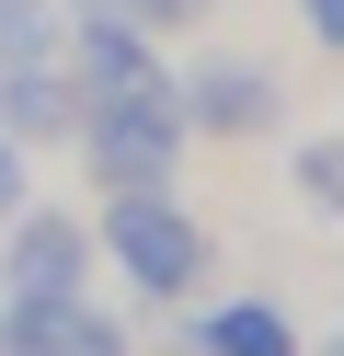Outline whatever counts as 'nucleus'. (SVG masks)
<instances>
[{
  "label": "nucleus",
  "instance_id": "nucleus-1",
  "mask_svg": "<svg viewBox=\"0 0 344 356\" xmlns=\"http://www.w3.org/2000/svg\"><path fill=\"white\" fill-rule=\"evenodd\" d=\"M92 241H104V276L138 310H183L218 276V230L183 207V184H138V195H92Z\"/></svg>",
  "mask_w": 344,
  "mask_h": 356
},
{
  "label": "nucleus",
  "instance_id": "nucleus-2",
  "mask_svg": "<svg viewBox=\"0 0 344 356\" xmlns=\"http://www.w3.org/2000/svg\"><path fill=\"white\" fill-rule=\"evenodd\" d=\"M69 149H81V184H92V195H138V184H183V149H195V127H183V92L161 81V92L81 104Z\"/></svg>",
  "mask_w": 344,
  "mask_h": 356
},
{
  "label": "nucleus",
  "instance_id": "nucleus-3",
  "mask_svg": "<svg viewBox=\"0 0 344 356\" xmlns=\"http://www.w3.org/2000/svg\"><path fill=\"white\" fill-rule=\"evenodd\" d=\"M172 92H183L195 149H264V138H287V70H275V58H252V47H206V58H183Z\"/></svg>",
  "mask_w": 344,
  "mask_h": 356
},
{
  "label": "nucleus",
  "instance_id": "nucleus-4",
  "mask_svg": "<svg viewBox=\"0 0 344 356\" xmlns=\"http://www.w3.org/2000/svg\"><path fill=\"white\" fill-rule=\"evenodd\" d=\"M0 356H138V322L104 287H0Z\"/></svg>",
  "mask_w": 344,
  "mask_h": 356
},
{
  "label": "nucleus",
  "instance_id": "nucleus-5",
  "mask_svg": "<svg viewBox=\"0 0 344 356\" xmlns=\"http://www.w3.org/2000/svg\"><path fill=\"white\" fill-rule=\"evenodd\" d=\"M0 287H104V241H92L81 195H23L0 230Z\"/></svg>",
  "mask_w": 344,
  "mask_h": 356
},
{
  "label": "nucleus",
  "instance_id": "nucleus-6",
  "mask_svg": "<svg viewBox=\"0 0 344 356\" xmlns=\"http://www.w3.org/2000/svg\"><path fill=\"white\" fill-rule=\"evenodd\" d=\"M172 356H310V333L264 287H206V299H183V345Z\"/></svg>",
  "mask_w": 344,
  "mask_h": 356
},
{
  "label": "nucleus",
  "instance_id": "nucleus-7",
  "mask_svg": "<svg viewBox=\"0 0 344 356\" xmlns=\"http://www.w3.org/2000/svg\"><path fill=\"white\" fill-rule=\"evenodd\" d=\"M69 127H81V81H69V58H46V70H12V81H0V138L46 149V138H69Z\"/></svg>",
  "mask_w": 344,
  "mask_h": 356
},
{
  "label": "nucleus",
  "instance_id": "nucleus-8",
  "mask_svg": "<svg viewBox=\"0 0 344 356\" xmlns=\"http://www.w3.org/2000/svg\"><path fill=\"white\" fill-rule=\"evenodd\" d=\"M287 207L310 230H344V127H287Z\"/></svg>",
  "mask_w": 344,
  "mask_h": 356
},
{
  "label": "nucleus",
  "instance_id": "nucleus-9",
  "mask_svg": "<svg viewBox=\"0 0 344 356\" xmlns=\"http://www.w3.org/2000/svg\"><path fill=\"white\" fill-rule=\"evenodd\" d=\"M69 58V0H0V81Z\"/></svg>",
  "mask_w": 344,
  "mask_h": 356
},
{
  "label": "nucleus",
  "instance_id": "nucleus-10",
  "mask_svg": "<svg viewBox=\"0 0 344 356\" xmlns=\"http://www.w3.org/2000/svg\"><path fill=\"white\" fill-rule=\"evenodd\" d=\"M104 12H126V24H149V35H195L218 0H104Z\"/></svg>",
  "mask_w": 344,
  "mask_h": 356
},
{
  "label": "nucleus",
  "instance_id": "nucleus-11",
  "mask_svg": "<svg viewBox=\"0 0 344 356\" xmlns=\"http://www.w3.org/2000/svg\"><path fill=\"white\" fill-rule=\"evenodd\" d=\"M23 195H35V149H23V138H0V230H12V207H23Z\"/></svg>",
  "mask_w": 344,
  "mask_h": 356
},
{
  "label": "nucleus",
  "instance_id": "nucleus-12",
  "mask_svg": "<svg viewBox=\"0 0 344 356\" xmlns=\"http://www.w3.org/2000/svg\"><path fill=\"white\" fill-rule=\"evenodd\" d=\"M298 35H310L321 58H344V0H298Z\"/></svg>",
  "mask_w": 344,
  "mask_h": 356
},
{
  "label": "nucleus",
  "instance_id": "nucleus-13",
  "mask_svg": "<svg viewBox=\"0 0 344 356\" xmlns=\"http://www.w3.org/2000/svg\"><path fill=\"white\" fill-rule=\"evenodd\" d=\"M310 356H344V322H333V333H321V345H310Z\"/></svg>",
  "mask_w": 344,
  "mask_h": 356
},
{
  "label": "nucleus",
  "instance_id": "nucleus-14",
  "mask_svg": "<svg viewBox=\"0 0 344 356\" xmlns=\"http://www.w3.org/2000/svg\"><path fill=\"white\" fill-rule=\"evenodd\" d=\"M333 310H344V276H333Z\"/></svg>",
  "mask_w": 344,
  "mask_h": 356
}]
</instances>
